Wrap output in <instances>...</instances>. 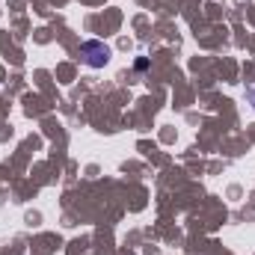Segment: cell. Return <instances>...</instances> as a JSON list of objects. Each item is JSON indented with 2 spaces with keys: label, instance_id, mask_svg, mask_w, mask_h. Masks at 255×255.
<instances>
[{
  "label": "cell",
  "instance_id": "6da1fadb",
  "mask_svg": "<svg viewBox=\"0 0 255 255\" xmlns=\"http://www.w3.org/2000/svg\"><path fill=\"white\" fill-rule=\"evenodd\" d=\"M80 54L86 57V63L92 65V68H101V65H107V60H110V48L104 42H83L80 45Z\"/></svg>",
  "mask_w": 255,
  "mask_h": 255
},
{
  "label": "cell",
  "instance_id": "7a4b0ae2",
  "mask_svg": "<svg viewBox=\"0 0 255 255\" xmlns=\"http://www.w3.org/2000/svg\"><path fill=\"white\" fill-rule=\"evenodd\" d=\"M250 98H253V104H255V89H250Z\"/></svg>",
  "mask_w": 255,
  "mask_h": 255
}]
</instances>
